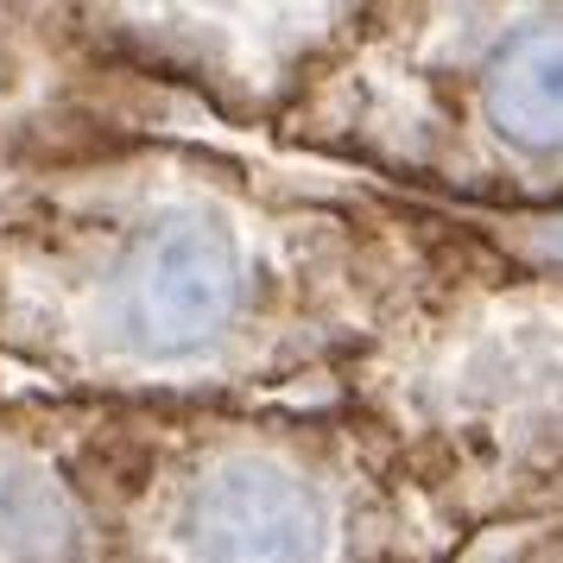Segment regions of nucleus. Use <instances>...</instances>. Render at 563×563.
Returning <instances> with one entry per match:
<instances>
[{"mask_svg": "<svg viewBox=\"0 0 563 563\" xmlns=\"http://www.w3.org/2000/svg\"><path fill=\"white\" fill-rule=\"evenodd\" d=\"M349 209L89 108L0 146V355L108 406H234L380 335Z\"/></svg>", "mask_w": 563, "mask_h": 563, "instance_id": "nucleus-1", "label": "nucleus"}, {"mask_svg": "<svg viewBox=\"0 0 563 563\" xmlns=\"http://www.w3.org/2000/svg\"><path fill=\"white\" fill-rule=\"evenodd\" d=\"M121 563H386L361 519L411 462L367 418L77 399Z\"/></svg>", "mask_w": 563, "mask_h": 563, "instance_id": "nucleus-2", "label": "nucleus"}, {"mask_svg": "<svg viewBox=\"0 0 563 563\" xmlns=\"http://www.w3.org/2000/svg\"><path fill=\"white\" fill-rule=\"evenodd\" d=\"M0 563H121L77 399H0Z\"/></svg>", "mask_w": 563, "mask_h": 563, "instance_id": "nucleus-3", "label": "nucleus"}, {"mask_svg": "<svg viewBox=\"0 0 563 563\" xmlns=\"http://www.w3.org/2000/svg\"><path fill=\"white\" fill-rule=\"evenodd\" d=\"M475 121L519 165L563 158V20L512 26L475 70Z\"/></svg>", "mask_w": 563, "mask_h": 563, "instance_id": "nucleus-4", "label": "nucleus"}, {"mask_svg": "<svg viewBox=\"0 0 563 563\" xmlns=\"http://www.w3.org/2000/svg\"><path fill=\"white\" fill-rule=\"evenodd\" d=\"M26 13H0V146L32 140V133L57 128L82 114V96L64 102H32V77H52V57H38L32 45L52 38V13H38V26H20Z\"/></svg>", "mask_w": 563, "mask_h": 563, "instance_id": "nucleus-5", "label": "nucleus"}]
</instances>
